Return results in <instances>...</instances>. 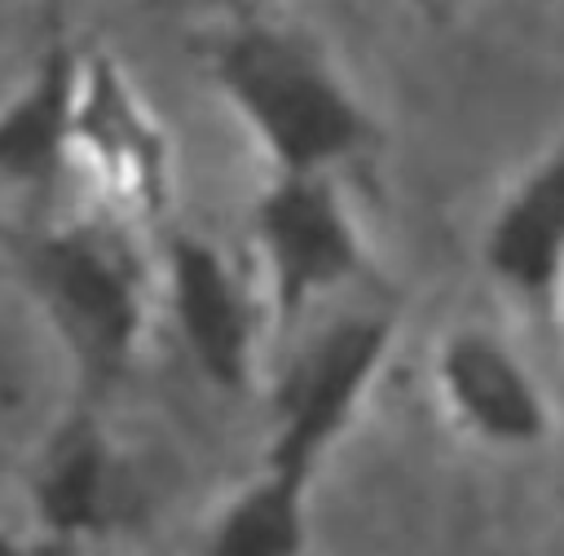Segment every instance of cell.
<instances>
[{
  "mask_svg": "<svg viewBox=\"0 0 564 556\" xmlns=\"http://www.w3.org/2000/svg\"><path fill=\"white\" fill-rule=\"evenodd\" d=\"M216 79L256 128L278 172H326L357 154L370 124L335 71L295 35L242 26L216 53Z\"/></svg>",
  "mask_w": 564,
  "mask_h": 556,
  "instance_id": "obj_1",
  "label": "cell"
},
{
  "mask_svg": "<svg viewBox=\"0 0 564 556\" xmlns=\"http://www.w3.org/2000/svg\"><path fill=\"white\" fill-rule=\"evenodd\" d=\"M256 229L282 322L361 269V238L326 172H278L256 207Z\"/></svg>",
  "mask_w": 564,
  "mask_h": 556,
  "instance_id": "obj_2",
  "label": "cell"
},
{
  "mask_svg": "<svg viewBox=\"0 0 564 556\" xmlns=\"http://www.w3.org/2000/svg\"><path fill=\"white\" fill-rule=\"evenodd\" d=\"M392 340V322L357 318L326 331L291 371L282 388V419L269 450V463L300 468L313 477L326 446L344 432L352 410L361 406L383 353Z\"/></svg>",
  "mask_w": 564,
  "mask_h": 556,
  "instance_id": "obj_3",
  "label": "cell"
},
{
  "mask_svg": "<svg viewBox=\"0 0 564 556\" xmlns=\"http://www.w3.org/2000/svg\"><path fill=\"white\" fill-rule=\"evenodd\" d=\"M436 388L485 441L529 446L546 437V402L524 362L489 331H454L436 353Z\"/></svg>",
  "mask_w": 564,
  "mask_h": 556,
  "instance_id": "obj_4",
  "label": "cell"
},
{
  "mask_svg": "<svg viewBox=\"0 0 564 556\" xmlns=\"http://www.w3.org/2000/svg\"><path fill=\"white\" fill-rule=\"evenodd\" d=\"M485 265L524 300H546L564 274V137L511 190L485 234Z\"/></svg>",
  "mask_w": 564,
  "mask_h": 556,
  "instance_id": "obj_5",
  "label": "cell"
},
{
  "mask_svg": "<svg viewBox=\"0 0 564 556\" xmlns=\"http://www.w3.org/2000/svg\"><path fill=\"white\" fill-rule=\"evenodd\" d=\"M172 296L198 366L216 384L242 388L251 375V313L225 260L212 247L181 238L172 247Z\"/></svg>",
  "mask_w": 564,
  "mask_h": 556,
  "instance_id": "obj_6",
  "label": "cell"
},
{
  "mask_svg": "<svg viewBox=\"0 0 564 556\" xmlns=\"http://www.w3.org/2000/svg\"><path fill=\"white\" fill-rule=\"evenodd\" d=\"M44 265H48V282H53L57 300L70 309V318L93 340V349L106 353V357L123 353L132 331H137L132 282L101 252L79 247V243L48 247Z\"/></svg>",
  "mask_w": 564,
  "mask_h": 556,
  "instance_id": "obj_7",
  "label": "cell"
},
{
  "mask_svg": "<svg viewBox=\"0 0 564 556\" xmlns=\"http://www.w3.org/2000/svg\"><path fill=\"white\" fill-rule=\"evenodd\" d=\"M308 472L269 463L264 477L225 512L207 556H295L304 543Z\"/></svg>",
  "mask_w": 564,
  "mask_h": 556,
  "instance_id": "obj_8",
  "label": "cell"
},
{
  "mask_svg": "<svg viewBox=\"0 0 564 556\" xmlns=\"http://www.w3.org/2000/svg\"><path fill=\"white\" fill-rule=\"evenodd\" d=\"M70 119V57L53 53L40 84L0 119V168H40Z\"/></svg>",
  "mask_w": 564,
  "mask_h": 556,
  "instance_id": "obj_9",
  "label": "cell"
},
{
  "mask_svg": "<svg viewBox=\"0 0 564 556\" xmlns=\"http://www.w3.org/2000/svg\"><path fill=\"white\" fill-rule=\"evenodd\" d=\"M44 512L57 530H88L101 512V459L88 441L70 446L44 490Z\"/></svg>",
  "mask_w": 564,
  "mask_h": 556,
  "instance_id": "obj_10",
  "label": "cell"
},
{
  "mask_svg": "<svg viewBox=\"0 0 564 556\" xmlns=\"http://www.w3.org/2000/svg\"><path fill=\"white\" fill-rule=\"evenodd\" d=\"M0 556H13V552H9V547H4V543H0Z\"/></svg>",
  "mask_w": 564,
  "mask_h": 556,
  "instance_id": "obj_11",
  "label": "cell"
},
{
  "mask_svg": "<svg viewBox=\"0 0 564 556\" xmlns=\"http://www.w3.org/2000/svg\"><path fill=\"white\" fill-rule=\"evenodd\" d=\"M432 4H454V0H432Z\"/></svg>",
  "mask_w": 564,
  "mask_h": 556,
  "instance_id": "obj_12",
  "label": "cell"
}]
</instances>
